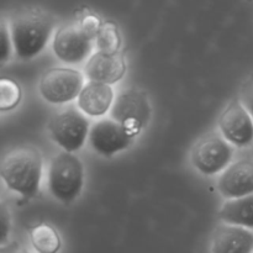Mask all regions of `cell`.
Here are the masks:
<instances>
[{"instance_id":"4","label":"cell","mask_w":253,"mask_h":253,"mask_svg":"<svg viewBox=\"0 0 253 253\" xmlns=\"http://www.w3.org/2000/svg\"><path fill=\"white\" fill-rule=\"evenodd\" d=\"M89 120L85 114L76 109H66L54 114L48 123L52 140L67 152H77L89 136Z\"/></svg>"},{"instance_id":"15","label":"cell","mask_w":253,"mask_h":253,"mask_svg":"<svg viewBox=\"0 0 253 253\" xmlns=\"http://www.w3.org/2000/svg\"><path fill=\"white\" fill-rule=\"evenodd\" d=\"M222 222L253 230V193L245 197L229 199L219 210Z\"/></svg>"},{"instance_id":"16","label":"cell","mask_w":253,"mask_h":253,"mask_svg":"<svg viewBox=\"0 0 253 253\" xmlns=\"http://www.w3.org/2000/svg\"><path fill=\"white\" fill-rule=\"evenodd\" d=\"M30 241L37 253H58L61 250V236L53 226L40 224L30 231Z\"/></svg>"},{"instance_id":"11","label":"cell","mask_w":253,"mask_h":253,"mask_svg":"<svg viewBox=\"0 0 253 253\" xmlns=\"http://www.w3.org/2000/svg\"><path fill=\"white\" fill-rule=\"evenodd\" d=\"M217 190L226 200L253 193V161L242 160L231 163L217 179Z\"/></svg>"},{"instance_id":"18","label":"cell","mask_w":253,"mask_h":253,"mask_svg":"<svg viewBox=\"0 0 253 253\" xmlns=\"http://www.w3.org/2000/svg\"><path fill=\"white\" fill-rule=\"evenodd\" d=\"M96 43L104 52H118L120 46V36L116 26L111 24L101 25L98 35H96Z\"/></svg>"},{"instance_id":"14","label":"cell","mask_w":253,"mask_h":253,"mask_svg":"<svg viewBox=\"0 0 253 253\" xmlns=\"http://www.w3.org/2000/svg\"><path fill=\"white\" fill-rule=\"evenodd\" d=\"M114 100L115 94L110 84L89 81L82 88L77 98V105L86 116L99 118L111 110Z\"/></svg>"},{"instance_id":"17","label":"cell","mask_w":253,"mask_h":253,"mask_svg":"<svg viewBox=\"0 0 253 253\" xmlns=\"http://www.w3.org/2000/svg\"><path fill=\"white\" fill-rule=\"evenodd\" d=\"M21 100V89L12 79L2 78L0 82V109L11 110Z\"/></svg>"},{"instance_id":"8","label":"cell","mask_w":253,"mask_h":253,"mask_svg":"<svg viewBox=\"0 0 253 253\" xmlns=\"http://www.w3.org/2000/svg\"><path fill=\"white\" fill-rule=\"evenodd\" d=\"M133 136L113 118L100 119L89 130V145L99 155L111 157L132 145Z\"/></svg>"},{"instance_id":"6","label":"cell","mask_w":253,"mask_h":253,"mask_svg":"<svg viewBox=\"0 0 253 253\" xmlns=\"http://www.w3.org/2000/svg\"><path fill=\"white\" fill-rule=\"evenodd\" d=\"M84 77L73 68H52L43 73L39 83L42 98L51 104H66L78 98Z\"/></svg>"},{"instance_id":"5","label":"cell","mask_w":253,"mask_h":253,"mask_svg":"<svg viewBox=\"0 0 253 253\" xmlns=\"http://www.w3.org/2000/svg\"><path fill=\"white\" fill-rule=\"evenodd\" d=\"M111 118L120 123L135 137L150 121L151 106L148 99L137 89L123 90L114 100Z\"/></svg>"},{"instance_id":"13","label":"cell","mask_w":253,"mask_h":253,"mask_svg":"<svg viewBox=\"0 0 253 253\" xmlns=\"http://www.w3.org/2000/svg\"><path fill=\"white\" fill-rule=\"evenodd\" d=\"M211 253H253V232L239 225H220L211 239Z\"/></svg>"},{"instance_id":"19","label":"cell","mask_w":253,"mask_h":253,"mask_svg":"<svg viewBox=\"0 0 253 253\" xmlns=\"http://www.w3.org/2000/svg\"><path fill=\"white\" fill-rule=\"evenodd\" d=\"M12 49H14V44H12L10 29L5 22H1V56H0L1 63H5L10 58Z\"/></svg>"},{"instance_id":"3","label":"cell","mask_w":253,"mask_h":253,"mask_svg":"<svg viewBox=\"0 0 253 253\" xmlns=\"http://www.w3.org/2000/svg\"><path fill=\"white\" fill-rule=\"evenodd\" d=\"M47 179L52 197L64 204H71L83 190V163L73 152H59L51 161Z\"/></svg>"},{"instance_id":"7","label":"cell","mask_w":253,"mask_h":253,"mask_svg":"<svg viewBox=\"0 0 253 253\" xmlns=\"http://www.w3.org/2000/svg\"><path fill=\"white\" fill-rule=\"evenodd\" d=\"M231 143L217 135H208L195 143L192 151V163L204 175L224 172L231 165L234 150Z\"/></svg>"},{"instance_id":"12","label":"cell","mask_w":253,"mask_h":253,"mask_svg":"<svg viewBox=\"0 0 253 253\" xmlns=\"http://www.w3.org/2000/svg\"><path fill=\"white\" fill-rule=\"evenodd\" d=\"M126 72V63L118 52L98 51L89 57L84 73L89 81L114 84L121 81Z\"/></svg>"},{"instance_id":"10","label":"cell","mask_w":253,"mask_h":253,"mask_svg":"<svg viewBox=\"0 0 253 253\" xmlns=\"http://www.w3.org/2000/svg\"><path fill=\"white\" fill-rule=\"evenodd\" d=\"M91 40L79 25H67L54 34L52 49L63 63L78 64L90 54L93 48Z\"/></svg>"},{"instance_id":"2","label":"cell","mask_w":253,"mask_h":253,"mask_svg":"<svg viewBox=\"0 0 253 253\" xmlns=\"http://www.w3.org/2000/svg\"><path fill=\"white\" fill-rule=\"evenodd\" d=\"M14 51L17 58L29 61L43 51L53 30V22L48 15L30 10L20 12L10 22Z\"/></svg>"},{"instance_id":"21","label":"cell","mask_w":253,"mask_h":253,"mask_svg":"<svg viewBox=\"0 0 253 253\" xmlns=\"http://www.w3.org/2000/svg\"><path fill=\"white\" fill-rule=\"evenodd\" d=\"M0 222H1V246H4L10 234V215L4 204L1 205L0 210Z\"/></svg>"},{"instance_id":"23","label":"cell","mask_w":253,"mask_h":253,"mask_svg":"<svg viewBox=\"0 0 253 253\" xmlns=\"http://www.w3.org/2000/svg\"><path fill=\"white\" fill-rule=\"evenodd\" d=\"M16 253H37L36 251L32 252V251H29V250H21V251H17Z\"/></svg>"},{"instance_id":"1","label":"cell","mask_w":253,"mask_h":253,"mask_svg":"<svg viewBox=\"0 0 253 253\" xmlns=\"http://www.w3.org/2000/svg\"><path fill=\"white\" fill-rule=\"evenodd\" d=\"M42 169L41 153L32 147H21L5 156L0 166V175L7 189L25 198H32L40 189Z\"/></svg>"},{"instance_id":"9","label":"cell","mask_w":253,"mask_h":253,"mask_svg":"<svg viewBox=\"0 0 253 253\" xmlns=\"http://www.w3.org/2000/svg\"><path fill=\"white\" fill-rule=\"evenodd\" d=\"M219 130L222 137L236 147H246L253 142V118L244 103L235 100L220 115Z\"/></svg>"},{"instance_id":"22","label":"cell","mask_w":253,"mask_h":253,"mask_svg":"<svg viewBox=\"0 0 253 253\" xmlns=\"http://www.w3.org/2000/svg\"><path fill=\"white\" fill-rule=\"evenodd\" d=\"M241 101L244 103V105L246 106L247 110L250 111V114H251L253 118V82H251V83L246 86Z\"/></svg>"},{"instance_id":"20","label":"cell","mask_w":253,"mask_h":253,"mask_svg":"<svg viewBox=\"0 0 253 253\" xmlns=\"http://www.w3.org/2000/svg\"><path fill=\"white\" fill-rule=\"evenodd\" d=\"M79 26L82 27V30H83L89 37L94 39V37H96V35H98L101 25L95 15H86V16H84V19L81 21V25H79Z\"/></svg>"}]
</instances>
